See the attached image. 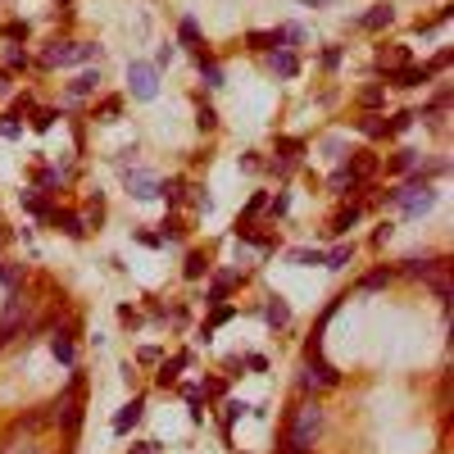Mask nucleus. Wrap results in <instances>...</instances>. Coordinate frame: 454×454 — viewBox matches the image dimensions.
I'll use <instances>...</instances> for the list:
<instances>
[{
  "label": "nucleus",
  "instance_id": "8",
  "mask_svg": "<svg viewBox=\"0 0 454 454\" xmlns=\"http://www.w3.org/2000/svg\"><path fill=\"white\" fill-rule=\"evenodd\" d=\"M386 77H391V87L413 91V87H427V82H432V68L427 64H404V68H395V73H386Z\"/></svg>",
  "mask_w": 454,
  "mask_h": 454
},
{
  "label": "nucleus",
  "instance_id": "51",
  "mask_svg": "<svg viewBox=\"0 0 454 454\" xmlns=\"http://www.w3.org/2000/svg\"><path fill=\"white\" fill-rule=\"evenodd\" d=\"M119 323H123V327H137V323H141V314L132 309V304H119Z\"/></svg>",
  "mask_w": 454,
  "mask_h": 454
},
{
  "label": "nucleus",
  "instance_id": "46",
  "mask_svg": "<svg viewBox=\"0 0 454 454\" xmlns=\"http://www.w3.org/2000/svg\"><path fill=\"white\" fill-rule=\"evenodd\" d=\"M268 168H273L277 177H291V173H295V159H291V155H277V159H268Z\"/></svg>",
  "mask_w": 454,
  "mask_h": 454
},
{
  "label": "nucleus",
  "instance_id": "30",
  "mask_svg": "<svg viewBox=\"0 0 454 454\" xmlns=\"http://www.w3.org/2000/svg\"><path fill=\"white\" fill-rule=\"evenodd\" d=\"M82 223H87V232H91V227H100V223H105V195H91V200H87V209H82Z\"/></svg>",
  "mask_w": 454,
  "mask_h": 454
},
{
  "label": "nucleus",
  "instance_id": "1",
  "mask_svg": "<svg viewBox=\"0 0 454 454\" xmlns=\"http://www.w3.org/2000/svg\"><path fill=\"white\" fill-rule=\"evenodd\" d=\"M318 432H323V409L318 404H300V413H295L291 422V436H286V450L282 454H309L318 441Z\"/></svg>",
  "mask_w": 454,
  "mask_h": 454
},
{
  "label": "nucleus",
  "instance_id": "34",
  "mask_svg": "<svg viewBox=\"0 0 454 454\" xmlns=\"http://www.w3.org/2000/svg\"><path fill=\"white\" fill-rule=\"evenodd\" d=\"M55 119H64V114H59V109H50V105L32 109V128H37V132H50V128H55Z\"/></svg>",
  "mask_w": 454,
  "mask_h": 454
},
{
  "label": "nucleus",
  "instance_id": "35",
  "mask_svg": "<svg viewBox=\"0 0 454 454\" xmlns=\"http://www.w3.org/2000/svg\"><path fill=\"white\" fill-rule=\"evenodd\" d=\"M182 186H186V177H168V182H159V195L168 205H182Z\"/></svg>",
  "mask_w": 454,
  "mask_h": 454
},
{
  "label": "nucleus",
  "instance_id": "3",
  "mask_svg": "<svg viewBox=\"0 0 454 454\" xmlns=\"http://www.w3.org/2000/svg\"><path fill=\"white\" fill-rule=\"evenodd\" d=\"M87 59H100V46H91V41H50L37 64L41 68H68V64H87Z\"/></svg>",
  "mask_w": 454,
  "mask_h": 454
},
{
  "label": "nucleus",
  "instance_id": "49",
  "mask_svg": "<svg viewBox=\"0 0 454 454\" xmlns=\"http://www.w3.org/2000/svg\"><path fill=\"white\" fill-rule=\"evenodd\" d=\"M37 109V100L32 96H14V119H23V114H32Z\"/></svg>",
  "mask_w": 454,
  "mask_h": 454
},
{
  "label": "nucleus",
  "instance_id": "55",
  "mask_svg": "<svg viewBox=\"0 0 454 454\" xmlns=\"http://www.w3.org/2000/svg\"><path fill=\"white\" fill-rule=\"evenodd\" d=\"M391 232H395V227H391V223H382L377 232H373V241H377V246H386V241H391Z\"/></svg>",
  "mask_w": 454,
  "mask_h": 454
},
{
  "label": "nucleus",
  "instance_id": "47",
  "mask_svg": "<svg viewBox=\"0 0 454 454\" xmlns=\"http://www.w3.org/2000/svg\"><path fill=\"white\" fill-rule=\"evenodd\" d=\"M277 150H282V155H291V159H300L304 141H295V137H277Z\"/></svg>",
  "mask_w": 454,
  "mask_h": 454
},
{
  "label": "nucleus",
  "instance_id": "26",
  "mask_svg": "<svg viewBox=\"0 0 454 454\" xmlns=\"http://www.w3.org/2000/svg\"><path fill=\"white\" fill-rule=\"evenodd\" d=\"M413 168H418V150H395V155L386 159V173H395V177H400V173H413Z\"/></svg>",
  "mask_w": 454,
  "mask_h": 454
},
{
  "label": "nucleus",
  "instance_id": "18",
  "mask_svg": "<svg viewBox=\"0 0 454 454\" xmlns=\"http://www.w3.org/2000/svg\"><path fill=\"white\" fill-rule=\"evenodd\" d=\"M264 318H268V327H277V332H282V327L291 323V304L282 300V295H268V304H264Z\"/></svg>",
  "mask_w": 454,
  "mask_h": 454
},
{
  "label": "nucleus",
  "instance_id": "41",
  "mask_svg": "<svg viewBox=\"0 0 454 454\" xmlns=\"http://www.w3.org/2000/svg\"><path fill=\"white\" fill-rule=\"evenodd\" d=\"M182 232H186V227H182V218H164V232H159V241H164V246H168V241L177 246V241H182Z\"/></svg>",
  "mask_w": 454,
  "mask_h": 454
},
{
  "label": "nucleus",
  "instance_id": "6",
  "mask_svg": "<svg viewBox=\"0 0 454 454\" xmlns=\"http://www.w3.org/2000/svg\"><path fill=\"white\" fill-rule=\"evenodd\" d=\"M123 186H128L132 200H150V195H159V177H155L150 168H123Z\"/></svg>",
  "mask_w": 454,
  "mask_h": 454
},
{
  "label": "nucleus",
  "instance_id": "27",
  "mask_svg": "<svg viewBox=\"0 0 454 454\" xmlns=\"http://www.w3.org/2000/svg\"><path fill=\"white\" fill-rule=\"evenodd\" d=\"M96 87H100V68H96V73H77L73 82H68V96H73V100H82V96H91Z\"/></svg>",
  "mask_w": 454,
  "mask_h": 454
},
{
  "label": "nucleus",
  "instance_id": "52",
  "mask_svg": "<svg viewBox=\"0 0 454 454\" xmlns=\"http://www.w3.org/2000/svg\"><path fill=\"white\" fill-rule=\"evenodd\" d=\"M359 132H364V137H382V123L368 114V119H359Z\"/></svg>",
  "mask_w": 454,
  "mask_h": 454
},
{
  "label": "nucleus",
  "instance_id": "12",
  "mask_svg": "<svg viewBox=\"0 0 454 454\" xmlns=\"http://www.w3.org/2000/svg\"><path fill=\"white\" fill-rule=\"evenodd\" d=\"M391 19H395V5L382 0V5H373V10L359 19V28H364V32H382V28H391Z\"/></svg>",
  "mask_w": 454,
  "mask_h": 454
},
{
  "label": "nucleus",
  "instance_id": "19",
  "mask_svg": "<svg viewBox=\"0 0 454 454\" xmlns=\"http://www.w3.org/2000/svg\"><path fill=\"white\" fill-rule=\"evenodd\" d=\"M327 186H332V195H355V191H359V186H364V182H359L355 173H350L346 164H341V168H336V173L327 177Z\"/></svg>",
  "mask_w": 454,
  "mask_h": 454
},
{
  "label": "nucleus",
  "instance_id": "11",
  "mask_svg": "<svg viewBox=\"0 0 454 454\" xmlns=\"http://www.w3.org/2000/svg\"><path fill=\"white\" fill-rule=\"evenodd\" d=\"M191 364V350H182V355H173V359H164L159 364V373H155V386H177V377H182V368Z\"/></svg>",
  "mask_w": 454,
  "mask_h": 454
},
{
  "label": "nucleus",
  "instance_id": "53",
  "mask_svg": "<svg viewBox=\"0 0 454 454\" xmlns=\"http://www.w3.org/2000/svg\"><path fill=\"white\" fill-rule=\"evenodd\" d=\"M137 359H141V364H159V350H155V346H141Z\"/></svg>",
  "mask_w": 454,
  "mask_h": 454
},
{
  "label": "nucleus",
  "instance_id": "54",
  "mask_svg": "<svg viewBox=\"0 0 454 454\" xmlns=\"http://www.w3.org/2000/svg\"><path fill=\"white\" fill-rule=\"evenodd\" d=\"M450 59H454V55H450V50H441V55H436V59H432L427 68H432V73H441V68H450Z\"/></svg>",
  "mask_w": 454,
  "mask_h": 454
},
{
  "label": "nucleus",
  "instance_id": "40",
  "mask_svg": "<svg viewBox=\"0 0 454 454\" xmlns=\"http://www.w3.org/2000/svg\"><path fill=\"white\" fill-rule=\"evenodd\" d=\"M286 259H291L295 268H309V264H323V250H291Z\"/></svg>",
  "mask_w": 454,
  "mask_h": 454
},
{
  "label": "nucleus",
  "instance_id": "56",
  "mask_svg": "<svg viewBox=\"0 0 454 454\" xmlns=\"http://www.w3.org/2000/svg\"><path fill=\"white\" fill-rule=\"evenodd\" d=\"M137 241H141V246H150V250H159V246H164V241L155 237V232H137Z\"/></svg>",
  "mask_w": 454,
  "mask_h": 454
},
{
  "label": "nucleus",
  "instance_id": "61",
  "mask_svg": "<svg viewBox=\"0 0 454 454\" xmlns=\"http://www.w3.org/2000/svg\"><path fill=\"white\" fill-rule=\"evenodd\" d=\"M304 10H318V5H332V0H300Z\"/></svg>",
  "mask_w": 454,
  "mask_h": 454
},
{
  "label": "nucleus",
  "instance_id": "17",
  "mask_svg": "<svg viewBox=\"0 0 454 454\" xmlns=\"http://www.w3.org/2000/svg\"><path fill=\"white\" fill-rule=\"evenodd\" d=\"M268 68L277 77H295L300 73V59H295V50H268Z\"/></svg>",
  "mask_w": 454,
  "mask_h": 454
},
{
  "label": "nucleus",
  "instance_id": "39",
  "mask_svg": "<svg viewBox=\"0 0 454 454\" xmlns=\"http://www.w3.org/2000/svg\"><path fill=\"white\" fill-rule=\"evenodd\" d=\"M59 177H64V168H41V173H37V186H41L46 195H55V186H59Z\"/></svg>",
  "mask_w": 454,
  "mask_h": 454
},
{
  "label": "nucleus",
  "instance_id": "13",
  "mask_svg": "<svg viewBox=\"0 0 454 454\" xmlns=\"http://www.w3.org/2000/svg\"><path fill=\"white\" fill-rule=\"evenodd\" d=\"M0 454H41V445L28 441V432H23V427H14L10 436H0Z\"/></svg>",
  "mask_w": 454,
  "mask_h": 454
},
{
  "label": "nucleus",
  "instance_id": "21",
  "mask_svg": "<svg viewBox=\"0 0 454 454\" xmlns=\"http://www.w3.org/2000/svg\"><path fill=\"white\" fill-rule=\"evenodd\" d=\"M359 218H364V205H346V209H341V214L332 218V227H327V232H332V237H346L350 227L359 223Z\"/></svg>",
  "mask_w": 454,
  "mask_h": 454
},
{
  "label": "nucleus",
  "instance_id": "5",
  "mask_svg": "<svg viewBox=\"0 0 454 454\" xmlns=\"http://www.w3.org/2000/svg\"><path fill=\"white\" fill-rule=\"evenodd\" d=\"M128 91H132V100H155L159 96V68L146 64V59H132L128 64Z\"/></svg>",
  "mask_w": 454,
  "mask_h": 454
},
{
  "label": "nucleus",
  "instance_id": "10",
  "mask_svg": "<svg viewBox=\"0 0 454 454\" xmlns=\"http://www.w3.org/2000/svg\"><path fill=\"white\" fill-rule=\"evenodd\" d=\"M141 413H146V395H132V400L119 409V418H114V436H128L141 422Z\"/></svg>",
  "mask_w": 454,
  "mask_h": 454
},
{
  "label": "nucleus",
  "instance_id": "38",
  "mask_svg": "<svg viewBox=\"0 0 454 454\" xmlns=\"http://www.w3.org/2000/svg\"><path fill=\"white\" fill-rule=\"evenodd\" d=\"M223 409H227V413H223V432H232V422H237V418H246V409H250V404H246V400H227Z\"/></svg>",
  "mask_w": 454,
  "mask_h": 454
},
{
  "label": "nucleus",
  "instance_id": "22",
  "mask_svg": "<svg viewBox=\"0 0 454 454\" xmlns=\"http://www.w3.org/2000/svg\"><path fill=\"white\" fill-rule=\"evenodd\" d=\"M413 123H418V114L413 109H400V114H391L386 123H382V137H400V132H409Z\"/></svg>",
  "mask_w": 454,
  "mask_h": 454
},
{
  "label": "nucleus",
  "instance_id": "37",
  "mask_svg": "<svg viewBox=\"0 0 454 454\" xmlns=\"http://www.w3.org/2000/svg\"><path fill=\"white\" fill-rule=\"evenodd\" d=\"M264 205H268V195H264V191H255V195H250V205H246V214H241L237 223H255V218L264 214Z\"/></svg>",
  "mask_w": 454,
  "mask_h": 454
},
{
  "label": "nucleus",
  "instance_id": "36",
  "mask_svg": "<svg viewBox=\"0 0 454 454\" xmlns=\"http://www.w3.org/2000/svg\"><path fill=\"white\" fill-rule=\"evenodd\" d=\"M19 205L28 209V214H37V218H46V214H50V205H46V200H41L37 191H23V195H19Z\"/></svg>",
  "mask_w": 454,
  "mask_h": 454
},
{
  "label": "nucleus",
  "instance_id": "20",
  "mask_svg": "<svg viewBox=\"0 0 454 454\" xmlns=\"http://www.w3.org/2000/svg\"><path fill=\"white\" fill-rule=\"evenodd\" d=\"M346 168H350V173L359 177V182H368V177L377 173V155H368V150H355V155H350V164H346Z\"/></svg>",
  "mask_w": 454,
  "mask_h": 454
},
{
  "label": "nucleus",
  "instance_id": "48",
  "mask_svg": "<svg viewBox=\"0 0 454 454\" xmlns=\"http://www.w3.org/2000/svg\"><path fill=\"white\" fill-rule=\"evenodd\" d=\"M173 55H177V50H173L168 41H164L159 50H155V68H168V64H173Z\"/></svg>",
  "mask_w": 454,
  "mask_h": 454
},
{
  "label": "nucleus",
  "instance_id": "28",
  "mask_svg": "<svg viewBox=\"0 0 454 454\" xmlns=\"http://www.w3.org/2000/svg\"><path fill=\"white\" fill-rule=\"evenodd\" d=\"M246 46H250V50H259V55L282 50V46H277V28H268V32H246Z\"/></svg>",
  "mask_w": 454,
  "mask_h": 454
},
{
  "label": "nucleus",
  "instance_id": "50",
  "mask_svg": "<svg viewBox=\"0 0 454 454\" xmlns=\"http://www.w3.org/2000/svg\"><path fill=\"white\" fill-rule=\"evenodd\" d=\"M341 55H346L341 46H327V50L318 55V59H323V68H336V64H341Z\"/></svg>",
  "mask_w": 454,
  "mask_h": 454
},
{
  "label": "nucleus",
  "instance_id": "14",
  "mask_svg": "<svg viewBox=\"0 0 454 454\" xmlns=\"http://www.w3.org/2000/svg\"><path fill=\"white\" fill-rule=\"evenodd\" d=\"M195 64H200V77H205V87H209V91L227 87V82H223V64H218V59H214L209 50H200V55H195Z\"/></svg>",
  "mask_w": 454,
  "mask_h": 454
},
{
  "label": "nucleus",
  "instance_id": "7",
  "mask_svg": "<svg viewBox=\"0 0 454 454\" xmlns=\"http://www.w3.org/2000/svg\"><path fill=\"white\" fill-rule=\"evenodd\" d=\"M46 223H50L55 232L73 237V241H82V237H87V223H82V214H73V209H50V214H46Z\"/></svg>",
  "mask_w": 454,
  "mask_h": 454
},
{
  "label": "nucleus",
  "instance_id": "43",
  "mask_svg": "<svg viewBox=\"0 0 454 454\" xmlns=\"http://www.w3.org/2000/svg\"><path fill=\"white\" fill-rule=\"evenodd\" d=\"M0 37H5V41H28V23H5V28H0Z\"/></svg>",
  "mask_w": 454,
  "mask_h": 454
},
{
  "label": "nucleus",
  "instance_id": "45",
  "mask_svg": "<svg viewBox=\"0 0 454 454\" xmlns=\"http://www.w3.org/2000/svg\"><path fill=\"white\" fill-rule=\"evenodd\" d=\"M32 59H28V50H5V68L10 73H19V68H28Z\"/></svg>",
  "mask_w": 454,
  "mask_h": 454
},
{
  "label": "nucleus",
  "instance_id": "23",
  "mask_svg": "<svg viewBox=\"0 0 454 454\" xmlns=\"http://www.w3.org/2000/svg\"><path fill=\"white\" fill-rule=\"evenodd\" d=\"M55 359H59V364H64V368H77V346H73V336H68V332H59V336H55Z\"/></svg>",
  "mask_w": 454,
  "mask_h": 454
},
{
  "label": "nucleus",
  "instance_id": "16",
  "mask_svg": "<svg viewBox=\"0 0 454 454\" xmlns=\"http://www.w3.org/2000/svg\"><path fill=\"white\" fill-rule=\"evenodd\" d=\"M409 64V46H382L377 50V68L382 73H395V68Z\"/></svg>",
  "mask_w": 454,
  "mask_h": 454
},
{
  "label": "nucleus",
  "instance_id": "59",
  "mask_svg": "<svg viewBox=\"0 0 454 454\" xmlns=\"http://www.w3.org/2000/svg\"><path fill=\"white\" fill-rule=\"evenodd\" d=\"M19 132H23L19 123H0V137H10V141H14V137H19Z\"/></svg>",
  "mask_w": 454,
  "mask_h": 454
},
{
  "label": "nucleus",
  "instance_id": "29",
  "mask_svg": "<svg viewBox=\"0 0 454 454\" xmlns=\"http://www.w3.org/2000/svg\"><path fill=\"white\" fill-rule=\"evenodd\" d=\"M177 41H182V46H191L195 55L205 50V41H200V28H195V19H182V23H177Z\"/></svg>",
  "mask_w": 454,
  "mask_h": 454
},
{
  "label": "nucleus",
  "instance_id": "15",
  "mask_svg": "<svg viewBox=\"0 0 454 454\" xmlns=\"http://www.w3.org/2000/svg\"><path fill=\"white\" fill-rule=\"evenodd\" d=\"M241 277H246V273H237V268H223V273L214 277V286H209V300H205V304H223V300H227V291H232V286H237Z\"/></svg>",
  "mask_w": 454,
  "mask_h": 454
},
{
  "label": "nucleus",
  "instance_id": "32",
  "mask_svg": "<svg viewBox=\"0 0 454 454\" xmlns=\"http://www.w3.org/2000/svg\"><path fill=\"white\" fill-rule=\"evenodd\" d=\"M186 282H200V277H205V273H209V259H205V250H191V255H186Z\"/></svg>",
  "mask_w": 454,
  "mask_h": 454
},
{
  "label": "nucleus",
  "instance_id": "42",
  "mask_svg": "<svg viewBox=\"0 0 454 454\" xmlns=\"http://www.w3.org/2000/svg\"><path fill=\"white\" fill-rule=\"evenodd\" d=\"M382 100H386V91H382V87H364V91H359V105H364V109H377Z\"/></svg>",
  "mask_w": 454,
  "mask_h": 454
},
{
  "label": "nucleus",
  "instance_id": "33",
  "mask_svg": "<svg viewBox=\"0 0 454 454\" xmlns=\"http://www.w3.org/2000/svg\"><path fill=\"white\" fill-rule=\"evenodd\" d=\"M264 209H268V218H273V223H277V218H286V214H291V191H277Z\"/></svg>",
  "mask_w": 454,
  "mask_h": 454
},
{
  "label": "nucleus",
  "instance_id": "58",
  "mask_svg": "<svg viewBox=\"0 0 454 454\" xmlns=\"http://www.w3.org/2000/svg\"><path fill=\"white\" fill-rule=\"evenodd\" d=\"M128 454H159V445H155V441H141L137 450H128Z\"/></svg>",
  "mask_w": 454,
  "mask_h": 454
},
{
  "label": "nucleus",
  "instance_id": "31",
  "mask_svg": "<svg viewBox=\"0 0 454 454\" xmlns=\"http://www.w3.org/2000/svg\"><path fill=\"white\" fill-rule=\"evenodd\" d=\"M195 128H200V132H214L218 128V109L209 105V100H195Z\"/></svg>",
  "mask_w": 454,
  "mask_h": 454
},
{
  "label": "nucleus",
  "instance_id": "24",
  "mask_svg": "<svg viewBox=\"0 0 454 454\" xmlns=\"http://www.w3.org/2000/svg\"><path fill=\"white\" fill-rule=\"evenodd\" d=\"M350 259H355V246H350V241H341V246L323 250V268H346Z\"/></svg>",
  "mask_w": 454,
  "mask_h": 454
},
{
  "label": "nucleus",
  "instance_id": "25",
  "mask_svg": "<svg viewBox=\"0 0 454 454\" xmlns=\"http://www.w3.org/2000/svg\"><path fill=\"white\" fill-rule=\"evenodd\" d=\"M391 277H395V268H391V264H382V268H373V273H364V277H359V291H382Z\"/></svg>",
  "mask_w": 454,
  "mask_h": 454
},
{
  "label": "nucleus",
  "instance_id": "9",
  "mask_svg": "<svg viewBox=\"0 0 454 454\" xmlns=\"http://www.w3.org/2000/svg\"><path fill=\"white\" fill-rule=\"evenodd\" d=\"M404 277H422V282H432L436 273H450V264L441 259V255H427V259H404Z\"/></svg>",
  "mask_w": 454,
  "mask_h": 454
},
{
  "label": "nucleus",
  "instance_id": "44",
  "mask_svg": "<svg viewBox=\"0 0 454 454\" xmlns=\"http://www.w3.org/2000/svg\"><path fill=\"white\" fill-rule=\"evenodd\" d=\"M119 109H123V100H119V96L100 100V123H114V119H119Z\"/></svg>",
  "mask_w": 454,
  "mask_h": 454
},
{
  "label": "nucleus",
  "instance_id": "57",
  "mask_svg": "<svg viewBox=\"0 0 454 454\" xmlns=\"http://www.w3.org/2000/svg\"><path fill=\"white\" fill-rule=\"evenodd\" d=\"M246 368H255V373H264V368H268V359H264V355H246Z\"/></svg>",
  "mask_w": 454,
  "mask_h": 454
},
{
  "label": "nucleus",
  "instance_id": "2",
  "mask_svg": "<svg viewBox=\"0 0 454 454\" xmlns=\"http://www.w3.org/2000/svg\"><path fill=\"white\" fill-rule=\"evenodd\" d=\"M46 409H50V422H59L68 436H77V427H82V377L68 382V386L59 391Z\"/></svg>",
  "mask_w": 454,
  "mask_h": 454
},
{
  "label": "nucleus",
  "instance_id": "60",
  "mask_svg": "<svg viewBox=\"0 0 454 454\" xmlns=\"http://www.w3.org/2000/svg\"><path fill=\"white\" fill-rule=\"evenodd\" d=\"M10 87H14V82H10V73H5V68H0V100L10 96Z\"/></svg>",
  "mask_w": 454,
  "mask_h": 454
},
{
  "label": "nucleus",
  "instance_id": "4",
  "mask_svg": "<svg viewBox=\"0 0 454 454\" xmlns=\"http://www.w3.org/2000/svg\"><path fill=\"white\" fill-rule=\"evenodd\" d=\"M32 314V300L28 291H10V304H5V318H0V346H10L14 336H23V323Z\"/></svg>",
  "mask_w": 454,
  "mask_h": 454
}]
</instances>
